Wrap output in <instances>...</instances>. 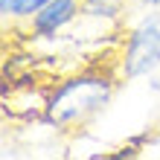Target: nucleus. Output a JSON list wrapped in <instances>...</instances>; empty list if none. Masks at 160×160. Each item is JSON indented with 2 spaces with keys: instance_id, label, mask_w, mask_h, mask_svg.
<instances>
[{
  "instance_id": "nucleus-4",
  "label": "nucleus",
  "mask_w": 160,
  "mask_h": 160,
  "mask_svg": "<svg viewBox=\"0 0 160 160\" xmlns=\"http://www.w3.org/2000/svg\"><path fill=\"white\" fill-rule=\"evenodd\" d=\"M125 9V0H82V15L93 21H117Z\"/></svg>"
},
{
  "instance_id": "nucleus-1",
  "label": "nucleus",
  "mask_w": 160,
  "mask_h": 160,
  "mask_svg": "<svg viewBox=\"0 0 160 160\" xmlns=\"http://www.w3.org/2000/svg\"><path fill=\"white\" fill-rule=\"evenodd\" d=\"M114 99V79L105 73H76V76L58 82L47 96L44 122L58 131H76L84 128L93 117Z\"/></svg>"
},
{
  "instance_id": "nucleus-3",
  "label": "nucleus",
  "mask_w": 160,
  "mask_h": 160,
  "mask_svg": "<svg viewBox=\"0 0 160 160\" xmlns=\"http://www.w3.org/2000/svg\"><path fill=\"white\" fill-rule=\"evenodd\" d=\"M79 15H82V0H50L41 12L29 18V29L35 38H55Z\"/></svg>"
},
{
  "instance_id": "nucleus-5",
  "label": "nucleus",
  "mask_w": 160,
  "mask_h": 160,
  "mask_svg": "<svg viewBox=\"0 0 160 160\" xmlns=\"http://www.w3.org/2000/svg\"><path fill=\"white\" fill-rule=\"evenodd\" d=\"M50 0H0V15L3 18H32Z\"/></svg>"
},
{
  "instance_id": "nucleus-2",
  "label": "nucleus",
  "mask_w": 160,
  "mask_h": 160,
  "mask_svg": "<svg viewBox=\"0 0 160 160\" xmlns=\"http://www.w3.org/2000/svg\"><path fill=\"white\" fill-rule=\"evenodd\" d=\"M154 70H160V12H148L128 29L119 73L125 79H140Z\"/></svg>"
},
{
  "instance_id": "nucleus-6",
  "label": "nucleus",
  "mask_w": 160,
  "mask_h": 160,
  "mask_svg": "<svg viewBox=\"0 0 160 160\" xmlns=\"http://www.w3.org/2000/svg\"><path fill=\"white\" fill-rule=\"evenodd\" d=\"M143 6H148V9H160V0H140Z\"/></svg>"
},
{
  "instance_id": "nucleus-7",
  "label": "nucleus",
  "mask_w": 160,
  "mask_h": 160,
  "mask_svg": "<svg viewBox=\"0 0 160 160\" xmlns=\"http://www.w3.org/2000/svg\"><path fill=\"white\" fill-rule=\"evenodd\" d=\"M148 88H152V90H160V79H148Z\"/></svg>"
}]
</instances>
